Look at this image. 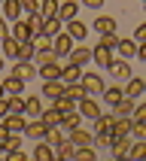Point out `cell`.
<instances>
[{"instance_id":"cell-1","label":"cell","mask_w":146,"mask_h":161,"mask_svg":"<svg viewBox=\"0 0 146 161\" xmlns=\"http://www.w3.org/2000/svg\"><path fill=\"white\" fill-rule=\"evenodd\" d=\"M79 85H82V91H85V97H94V100H98L100 94H104V88H107V82H104L100 73H82Z\"/></svg>"},{"instance_id":"cell-2","label":"cell","mask_w":146,"mask_h":161,"mask_svg":"<svg viewBox=\"0 0 146 161\" xmlns=\"http://www.w3.org/2000/svg\"><path fill=\"white\" fill-rule=\"evenodd\" d=\"M107 73H110V76H113V79L119 82V85H122V82H128L131 76H134L131 64H128V61H122V58H113V64L107 67Z\"/></svg>"},{"instance_id":"cell-3","label":"cell","mask_w":146,"mask_h":161,"mask_svg":"<svg viewBox=\"0 0 146 161\" xmlns=\"http://www.w3.org/2000/svg\"><path fill=\"white\" fill-rule=\"evenodd\" d=\"M9 36H12L15 43H31L36 34L31 31V25H27L25 18H18V21H12V25H9Z\"/></svg>"},{"instance_id":"cell-4","label":"cell","mask_w":146,"mask_h":161,"mask_svg":"<svg viewBox=\"0 0 146 161\" xmlns=\"http://www.w3.org/2000/svg\"><path fill=\"white\" fill-rule=\"evenodd\" d=\"M76 113H79L82 122H94V119L100 116V107H98V100H94V97H82L79 103H76Z\"/></svg>"},{"instance_id":"cell-5","label":"cell","mask_w":146,"mask_h":161,"mask_svg":"<svg viewBox=\"0 0 146 161\" xmlns=\"http://www.w3.org/2000/svg\"><path fill=\"white\" fill-rule=\"evenodd\" d=\"M64 34L70 36L73 43H85V36H88V25H85V21H79V18H73V21H67V25H64Z\"/></svg>"},{"instance_id":"cell-6","label":"cell","mask_w":146,"mask_h":161,"mask_svg":"<svg viewBox=\"0 0 146 161\" xmlns=\"http://www.w3.org/2000/svg\"><path fill=\"white\" fill-rule=\"evenodd\" d=\"M122 94H125L128 100H140V97L146 94V82L140 79V76H131V79L122 85Z\"/></svg>"},{"instance_id":"cell-7","label":"cell","mask_w":146,"mask_h":161,"mask_svg":"<svg viewBox=\"0 0 146 161\" xmlns=\"http://www.w3.org/2000/svg\"><path fill=\"white\" fill-rule=\"evenodd\" d=\"M116 27H119V21L113 15H98L88 31H98V36H107V34H116Z\"/></svg>"},{"instance_id":"cell-8","label":"cell","mask_w":146,"mask_h":161,"mask_svg":"<svg viewBox=\"0 0 146 161\" xmlns=\"http://www.w3.org/2000/svg\"><path fill=\"white\" fill-rule=\"evenodd\" d=\"M70 52H73V40L61 31V34L52 40V55H55V61H58V58H67Z\"/></svg>"},{"instance_id":"cell-9","label":"cell","mask_w":146,"mask_h":161,"mask_svg":"<svg viewBox=\"0 0 146 161\" xmlns=\"http://www.w3.org/2000/svg\"><path fill=\"white\" fill-rule=\"evenodd\" d=\"M0 85H3V94H6V97H21V94H25V82L18 79V76H12V73L3 76Z\"/></svg>"},{"instance_id":"cell-10","label":"cell","mask_w":146,"mask_h":161,"mask_svg":"<svg viewBox=\"0 0 146 161\" xmlns=\"http://www.w3.org/2000/svg\"><path fill=\"white\" fill-rule=\"evenodd\" d=\"M55 18H58L61 25L79 18V3H76V0H64V3H58V15H55Z\"/></svg>"},{"instance_id":"cell-11","label":"cell","mask_w":146,"mask_h":161,"mask_svg":"<svg viewBox=\"0 0 146 161\" xmlns=\"http://www.w3.org/2000/svg\"><path fill=\"white\" fill-rule=\"evenodd\" d=\"M61 94H64V82H61V79H55V82H43L36 97H49V103H52V100H58Z\"/></svg>"},{"instance_id":"cell-12","label":"cell","mask_w":146,"mask_h":161,"mask_svg":"<svg viewBox=\"0 0 146 161\" xmlns=\"http://www.w3.org/2000/svg\"><path fill=\"white\" fill-rule=\"evenodd\" d=\"M131 137H122V140H113L110 143V158L113 161H119V158H128V152H131Z\"/></svg>"},{"instance_id":"cell-13","label":"cell","mask_w":146,"mask_h":161,"mask_svg":"<svg viewBox=\"0 0 146 161\" xmlns=\"http://www.w3.org/2000/svg\"><path fill=\"white\" fill-rule=\"evenodd\" d=\"M0 125L6 128V134H21V131H25V125H27V119H25V116H12V113H6V116L0 119Z\"/></svg>"},{"instance_id":"cell-14","label":"cell","mask_w":146,"mask_h":161,"mask_svg":"<svg viewBox=\"0 0 146 161\" xmlns=\"http://www.w3.org/2000/svg\"><path fill=\"white\" fill-rule=\"evenodd\" d=\"M67 64H76V67L91 64V49H88V46H73V52L67 55Z\"/></svg>"},{"instance_id":"cell-15","label":"cell","mask_w":146,"mask_h":161,"mask_svg":"<svg viewBox=\"0 0 146 161\" xmlns=\"http://www.w3.org/2000/svg\"><path fill=\"white\" fill-rule=\"evenodd\" d=\"M43 109H46V107H43V97H36V94H31V97H25V119H31V122H36Z\"/></svg>"},{"instance_id":"cell-16","label":"cell","mask_w":146,"mask_h":161,"mask_svg":"<svg viewBox=\"0 0 146 161\" xmlns=\"http://www.w3.org/2000/svg\"><path fill=\"white\" fill-rule=\"evenodd\" d=\"M0 18H3V21H9V25H12V21H18V18H21V6H18V0H6V3L0 6Z\"/></svg>"},{"instance_id":"cell-17","label":"cell","mask_w":146,"mask_h":161,"mask_svg":"<svg viewBox=\"0 0 146 161\" xmlns=\"http://www.w3.org/2000/svg\"><path fill=\"white\" fill-rule=\"evenodd\" d=\"M82 73H85V70L76 67V64H64V67H61V82H64V85H76V82L82 79Z\"/></svg>"},{"instance_id":"cell-18","label":"cell","mask_w":146,"mask_h":161,"mask_svg":"<svg viewBox=\"0 0 146 161\" xmlns=\"http://www.w3.org/2000/svg\"><path fill=\"white\" fill-rule=\"evenodd\" d=\"M113 58H116V55L107 52V49H98V46L91 49V64H94V67H100V70H107L110 64H113Z\"/></svg>"},{"instance_id":"cell-19","label":"cell","mask_w":146,"mask_h":161,"mask_svg":"<svg viewBox=\"0 0 146 161\" xmlns=\"http://www.w3.org/2000/svg\"><path fill=\"white\" fill-rule=\"evenodd\" d=\"M36 122H40L46 131H52V128H61V116H58L52 107H46L43 113H40V119H36Z\"/></svg>"},{"instance_id":"cell-20","label":"cell","mask_w":146,"mask_h":161,"mask_svg":"<svg viewBox=\"0 0 146 161\" xmlns=\"http://www.w3.org/2000/svg\"><path fill=\"white\" fill-rule=\"evenodd\" d=\"M36 76H40L43 82H55V79H61V64H58V61L46 64V67H40V70H36Z\"/></svg>"},{"instance_id":"cell-21","label":"cell","mask_w":146,"mask_h":161,"mask_svg":"<svg viewBox=\"0 0 146 161\" xmlns=\"http://www.w3.org/2000/svg\"><path fill=\"white\" fill-rule=\"evenodd\" d=\"M128 131H131V119H116L110 125V140H122V137H128Z\"/></svg>"},{"instance_id":"cell-22","label":"cell","mask_w":146,"mask_h":161,"mask_svg":"<svg viewBox=\"0 0 146 161\" xmlns=\"http://www.w3.org/2000/svg\"><path fill=\"white\" fill-rule=\"evenodd\" d=\"M116 52L122 55V61H128V58H134V55H137V43H134V40H128V36H119ZM116 52H113V55H116Z\"/></svg>"},{"instance_id":"cell-23","label":"cell","mask_w":146,"mask_h":161,"mask_svg":"<svg viewBox=\"0 0 146 161\" xmlns=\"http://www.w3.org/2000/svg\"><path fill=\"white\" fill-rule=\"evenodd\" d=\"M134 107H137V100H128V97H122V100L116 103V107L110 109V113H113L116 119H131V113H134Z\"/></svg>"},{"instance_id":"cell-24","label":"cell","mask_w":146,"mask_h":161,"mask_svg":"<svg viewBox=\"0 0 146 161\" xmlns=\"http://www.w3.org/2000/svg\"><path fill=\"white\" fill-rule=\"evenodd\" d=\"M21 137L34 140V143H43V137H46V128L40 125V122H27V125H25V131H21Z\"/></svg>"},{"instance_id":"cell-25","label":"cell","mask_w":146,"mask_h":161,"mask_svg":"<svg viewBox=\"0 0 146 161\" xmlns=\"http://www.w3.org/2000/svg\"><path fill=\"white\" fill-rule=\"evenodd\" d=\"M67 140H70L76 149H82V146H91V131H82V128H76V131H70V134H67Z\"/></svg>"},{"instance_id":"cell-26","label":"cell","mask_w":146,"mask_h":161,"mask_svg":"<svg viewBox=\"0 0 146 161\" xmlns=\"http://www.w3.org/2000/svg\"><path fill=\"white\" fill-rule=\"evenodd\" d=\"M61 31H64V25L58 21V18H46V21H43V27H40V34H43V36H49V40H55V36L61 34Z\"/></svg>"},{"instance_id":"cell-27","label":"cell","mask_w":146,"mask_h":161,"mask_svg":"<svg viewBox=\"0 0 146 161\" xmlns=\"http://www.w3.org/2000/svg\"><path fill=\"white\" fill-rule=\"evenodd\" d=\"M12 76H18L21 82H31V79L36 76V67H34V64H18V61H15V67H12Z\"/></svg>"},{"instance_id":"cell-28","label":"cell","mask_w":146,"mask_h":161,"mask_svg":"<svg viewBox=\"0 0 146 161\" xmlns=\"http://www.w3.org/2000/svg\"><path fill=\"white\" fill-rule=\"evenodd\" d=\"M76 128H82V119H79L76 109L67 113V116H61V131H64V134H70V131H76Z\"/></svg>"},{"instance_id":"cell-29","label":"cell","mask_w":146,"mask_h":161,"mask_svg":"<svg viewBox=\"0 0 146 161\" xmlns=\"http://www.w3.org/2000/svg\"><path fill=\"white\" fill-rule=\"evenodd\" d=\"M31 161H55V149H52V146H46V143H36Z\"/></svg>"},{"instance_id":"cell-30","label":"cell","mask_w":146,"mask_h":161,"mask_svg":"<svg viewBox=\"0 0 146 161\" xmlns=\"http://www.w3.org/2000/svg\"><path fill=\"white\" fill-rule=\"evenodd\" d=\"M64 140H67V134H64L61 128H52V131H46V137H43V143H46V146H52V149H58Z\"/></svg>"},{"instance_id":"cell-31","label":"cell","mask_w":146,"mask_h":161,"mask_svg":"<svg viewBox=\"0 0 146 161\" xmlns=\"http://www.w3.org/2000/svg\"><path fill=\"white\" fill-rule=\"evenodd\" d=\"M100 97L107 100L110 107H116L119 100L125 97V94H122V85H107V88H104V94H100Z\"/></svg>"},{"instance_id":"cell-32","label":"cell","mask_w":146,"mask_h":161,"mask_svg":"<svg viewBox=\"0 0 146 161\" xmlns=\"http://www.w3.org/2000/svg\"><path fill=\"white\" fill-rule=\"evenodd\" d=\"M61 97H67L70 103H79V100L85 97V91H82L79 82H76V85H64V94H61Z\"/></svg>"},{"instance_id":"cell-33","label":"cell","mask_w":146,"mask_h":161,"mask_svg":"<svg viewBox=\"0 0 146 161\" xmlns=\"http://www.w3.org/2000/svg\"><path fill=\"white\" fill-rule=\"evenodd\" d=\"M58 15V0H40V18H55Z\"/></svg>"},{"instance_id":"cell-34","label":"cell","mask_w":146,"mask_h":161,"mask_svg":"<svg viewBox=\"0 0 146 161\" xmlns=\"http://www.w3.org/2000/svg\"><path fill=\"white\" fill-rule=\"evenodd\" d=\"M15 61L18 64H31V61H34V46H31V43H18Z\"/></svg>"},{"instance_id":"cell-35","label":"cell","mask_w":146,"mask_h":161,"mask_svg":"<svg viewBox=\"0 0 146 161\" xmlns=\"http://www.w3.org/2000/svg\"><path fill=\"white\" fill-rule=\"evenodd\" d=\"M49 107H52L55 113H58V116H67V113H73V109H76V103H70L67 97H58V100H52Z\"/></svg>"},{"instance_id":"cell-36","label":"cell","mask_w":146,"mask_h":161,"mask_svg":"<svg viewBox=\"0 0 146 161\" xmlns=\"http://www.w3.org/2000/svg\"><path fill=\"white\" fill-rule=\"evenodd\" d=\"M6 109L12 116H25V94L21 97H6Z\"/></svg>"},{"instance_id":"cell-37","label":"cell","mask_w":146,"mask_h":161,"mask_svg":"<svg viewBox=\"0 0 146 161\" xmlns=\"http://www.w3.org/2000/svg\"><path fill=\"white\" fill-rule=\"evenodd\" d=\"M128 137H131L134 143H143V140H146V125H143V122H131V131H128Z\"/></svg>"},{"instance_id":"cell-38","label":"cell","mask_w":146,"mask_h":161,"mask_svg":"<svg viewBox=\"0 0 146 161\" xmlns=\"http://www.w3.org/2000/svg\"><path fill=\"white\" fill-rule=\"evenodd\" d=\"M21 140H25L21 134H9L6 140H3V155H9V152H15V149H21Z\"/></svg>"},{"instance_id":"cell-39","label":"cell","mask_w":146,"mask_h":161,"mask_svg":"<svg viewBox=\"0 0 146 161\" xmlns=\"http://www.w3.org/2000/svg\"><path fill=\"white\" fill-rule=\"evenodd\" d=\"M73 152H76V146L70 143V140H64L58 149H55V158H64V161H73Z\"/></svg>"},{"instance_id":"cell-40","label":"cell","mask_w":146,"mask_h":161,"mask_svg":"<svg viewBox=\"0 0 146 161\" xmlns=\"http://www.w3.org/2000/svg\"><path fill=\"white\" fill-rule=\"evenodd\" d=\"M116 46H119V34H107V36H98V49L116 52Z\"/></svg>"},{"instance_id":"cell-41","label":"cell","mask_w":146,"mask_h":161,"mask_svg":"<svg viewBox=\"0 0 146 161\" xmlns=\"http://www.w3.org/2000/svg\"><path fill=\"white\" fill-rule=\"evenodd\" d=\"M31 46H34V52H52V40L43 34H36L34 40H31Z\"/></svg>"},{"instance_id":"cell-42","label":"cell","mask_w":146,"mask_h":161,"mask_svg":"<svg viewBox=\"0 0 146 161\" xmlns=\"http://www.w3.org/2000/svg\"><path fill=\"white\" fill-rule=\"evenodd\" d=\"M73 161H98V152H94L91 146H82V149L73 152Z\"/></svg>"},{"instance_id":"cell-43","label":"cell","mask_w":146,"mask_h":161,"mask_svg":"<svg viewBox=\"0 0 146 161\" xmlns=\"http://www.w3.org/2000/svg\"><path fill=\"white\" fill-rule=\"evenodd\" d=\"M21 15H40V0H18Z\"/></svg>"},{"instance_id":"cell-44","label":"cell","mask_w":146,"mask_h":161,"mask_svg":"<svg viewBox=\"0 0 146 161\" xmlns=\"http://www.w3.org/2000/svg\"><path fill=\"white\" fill-rule=\"evenodd\" d=\"M128 158H131V161H146V140H143V143H131Z\"/></svg>"},{"instance_id":"cell-45","label":"cell","mask_w":146,"mask_h":161,"mask_svg":"<svg viewBox=\"0 0 146 161\" xmlns=\"http://www.w3.org/2000/svg\"><path fill=\"white\" fill-rule=\"evenodd\" d=\"M3 55H6V58H15V52H18V43L15 40H12V36H6V40H3Z\"/></svg>"},{"instance_id":"cell-46","label":"cell","mask_w":146,"mask_h":161,"mask_svg":"<svg viewBox=\"0 0 146 161\" xmlns=\"http://www.w3.org/2000/svg\"><path fill=\"white\" fill-rule=\"evenodd\" d=\"M131 122H143L146 125V107L137 100V107H134V113H131Z\"/></svg>"},{"instance_id":"cell-47","label":"cell","mask_w":146,"mask_h":161,"mask_svg":"<svg viewBox=\"0 0 146 161\" xmlns=\"http://www.w3.org/2000/svg\"><path fill=\"white\" fill-rule=\"evenodd\" d=\"M134 43H137V46H146V25H137V31H134Z\"/></svg>"},{"instance_id":"cell-48","label":"cell","mask_w":146,"mask_h":161,"mask_svg":"<svg viewBox=\"0 0 146 161\" xmlns=\"http://www.w3.org/2000/svg\"><path fill=\"white\" fill-rule=\"evenodd\" d=\"M3 161H27V155L21 152V149H15V152H9V155H3Z\"/></svg>"},{"instance_id":"cell-49","label":"cell","mask_w":146,"mask_h":161,"mask_svg":"<svg viewBox=\"0 0 146 161\" xmlns=\"http://www.w3.org/2000/svg\"><path fill=\"white\" fill-rule=\"evenodd\" d=\"M6 36H9V21H3V18H0V43H3Z\"/></svg>"},{"instance_id":"cell-50","label":"cell","mask_w":146,"mask_h":161,"mask_svg":"<svg viewBox=\"0 0 146 161\" xmlns=\"http://www.w3.org/2000/svg\"><path fill=\"white\" fill-rule=\"evenodd\" d=\"M134 58H140V61L146 64V46H137V55H134Z\"/></svg>"},{"instance_id":"cell-51","label":"cell","mask_w":146,"mask_h":161,"mask_svg":"<svg viewBox=\"0 0 146 161\" xmlns=\"http://www.w3.org/2000/svg\"><path fill=\"white\" fill-rule=\"evenodd\" d=\"M100 3H104V0H85V6H88V9H100Z\"/></svg>"},{"instance_id":"cell-52","label":"cell","mask_w":146,"mask_h":161,"mask_svg":"<svg viewBox=\"0 0 146 161\" xmlns=\"http://www.w3.org/2000/svg\"><path fill=\"white\" fill-rule=\"evenodd\" d=\"M6 113H9V109H6V97H3V100H0V119L6 116Z\"/></svg>"},{"instance_id":"cell-53","label":"cell","mask_w":146,"mask_h":161,"mask_svg":"<svg viewBox=\"0 0 146 161\" xmlns=\"http://www.w3.org/2000/svg\"><path fill=\"white\" fill-rule=\"evenodd\" d=\"M6 137H9V134H6V128L0 125V146H3V140H6Z\"/></svg>"},{"instance_id":"cell-54","label":"cell","mask_w":146,"mask_h":161,"mask_svg":"<svg viewBox=\"0 0 146 161\" xmlns=\"http://www.w3.org/2000/svg\"><path fill=\"white\" fill-rule=\"evenodd\" d=\"M3 97H6V94H3V85H0V100H3Z\"/></svg>"},{"instance_id":"cell-55","label":"cell","mask_w":146,"mask_h":161,"mask_svg":"<svg viewBox=\"0 0 146 161\" xmlns=\"http://www.w3.org/2000/svg\"><path fill=\"white\" fill-rule=\"evenodd\" d=\"M0 73H3V55H0Z\"/></svg>"},{"instance_id":"cell-56","label":"cell","mask_w":146,"mask_h":161,"mask_svg":"<svg viewBox=\"0 0 146 161\" xmlns=\"http://www.w3.org/2000/svg\"><path fill=\"white\" fill-rule=\"evenodd\" d=\"M0 158H3V146H0Z\"/></svg>"},{"instance_id":"cell-57","label":"cell","mask_w":146,"mask_h":161,"mask_svg":"<svg viewBox=\"0 0 146 161\" xmlns=\"http://www.w3.org/2000/svg\"><path fill=\"white\" fill-rule=\"evenodd\" d=\"M119 161H131V158H119Z\"/></svg>"},{"instance_id":"cell-58","label":"cell","mask_w":146,"mask_h":161,"mask_svg":"<svg viewBox=\"0 0 146 161\" xmlns=\"http://www.w3.org/2000/svg\"><path fill=\"white\" fill-rule=\"evenodd\" d=\"M55 161H64V158H55Z\"/></svg>"},{"instance_id":"cell-59","label":"cell","mask_w":146,"mask_h":161,"mask_svg":"<svg viewBox=\"0 0 146 161\" xmlns=\"http://www.w3.org/2000/svg\"><path fill=\"white\" fill-rule=\"evenodd\" d=\"M107 161H113V158H107Z\"/></svg>"},{"instance_id":"cell-60","label":"cell","mask_w":146,"mask_h":161,"mask_svg":"<svg viewBox=\"0 0 146 161\" xmlns=\"http://www.w3.org/2000/svg\"><path fill=\"white\" fill-rule=\"evenodd\" d=\"M0 161H3V158H0Z\"/></svg>"},{"instance_id":"cell-61","label":"cell","mask_w":146,"mask_h":161,"mask_svg":"<svg viewBox=\"0 0 146 161\" xmlns=\"http://www.w3.org/2000/svg\"><path fill=\"white\" fill-rule=\"evenodd\" d=\"M27 161H31V158H27Z\"/></svg>"}]
</instances>
